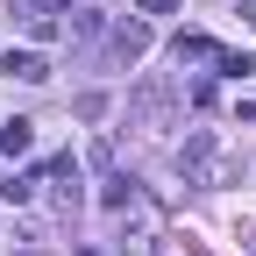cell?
<instances>
[{"label":"cell","mask_w":256,"mask_h":256,"mask_svg":"<svg viewBox=\"0 0 256 256\" xmlns=\"http://www.w3.org/2000/svg\"><path fill=\"white\" fill-rule=\"evenodd\" d=\"M214 72H220V78H249L256 57H249V50H214Z\"/></svg>","instance_id":"8992f818"},{"label":"cell","mask_w":256,"mask_h":256,"mask_svg":"<svg viewBox=\"0 0 256 256\" xmlns=\"http://www.w3.org/2000/svg\"><path fill=\"white\" fill-rule=\"evenodd\" d=\"M242 14H249V22H256V0H242Z\"/></svg>","instance_id":"8fae6325"},{"label":"cell","mask_w":256,"mask_h":256,"mask_svg":"<svg viewBox=\"0 0 256 256\" xmlns=\"http://www.w3.org/2000/svg\"><path fill=\"white\" fill-rule=\"evenodd\" d=\"M50 8H72V0H50Z\"/></svg>","instance_id":"7c38bea8"},{"label":"cell","mask_w":256,"mask_h":256,"mask_svg":"<svg viewBox=\"0 0 256 256\" xmlns=\"http://www.w3.org/2000/svg\"><path fill=\"white\" fill-rule=\"evenodd\" d=\"M100 200H107L114 214H128V206H136V178H121V171H114V178H107V192H100Z\"/></svg>","instance_id":"52a82bcc"},{"label":"cell","mask_w":256,"mask_h":256,"mask_svg":"<svg viewBox=\"0 0 256 256\" xmlns=\"http://www.w3.org/2000/svg\"><path fill=\"white\" fill-rule=\"evenodd\" d=\"M0 200H8V206H28V200H36V178H28V171H14L8 185H0Z\"/></svg>","instance_id":"ba28073f"},{"label":"cell","mask_w":256,"mask_h":256,"mask_svg":"<svg viewBox=\"0 0 256 256\" xmlns=\"http://www.w3.org/2000/svg\"><path fill=\"white\" fill-rule=\"evenodd\" d=\"M114 50H121L128 64H136V57L150 50V22H121V28H114Z\"/></svg>","instance_id":"3957f363"},{"label":"cell","mask_w":256,"mask_h":256,"mask_svg":"<svg viewBox=\"0 0 256 256\" xmlns=\"http://www.w3.org/2000/svg\"><path fill=\"white\" fill-rule=\"evenodd\" d=\"M142 14H178V0H142Z\"/></svg>","instance_id":"30bf717a"},{"label":"cell","mask_w":256,"mask_h":256,"mask_svg":"<svg viewBox=\"0 0 256 256\" xmlns=\"http://www.w3.org/2000/svg\"><path fill=\"white\" fill-rule=\"evenodd\" d=\"M28 142H36V128H28V121H0V156H22Z\"/></svg>","instance_id":"5b68a950"},{"label":"cell","mask_w":256,"mask_h":256,"mask_svg":"<svg viewBox=\"0 0 256 256\" xmlns=\"http://www.w3.org/2000/svg\"><path fill=\"white\" fill-rule=\"evenodd\" d=\"M178 171H185L192 185H235V164L220 156V136H214V128H192V136H185Z\"/></svg>","instance_id":"6da1fadb"},{"label":"cell","mask_w":256,"mask_h":256,"mask_svg":"<svg viewBox=\"0 0 256 256\" xmlns=\"http://www.w3.org/2000/svg\"><path fill=\"white\" fill-rule=\"evenodd\" d=\"M72 36H78V43L100 36V14H92V8H72Z\"/></svg>","instance_id":"9c48e42d"},{"label":"cell","mask_w":256,"mask_h":256,"mask_svg":"<svg viewBox=\"0 0 256 256\" xmlns=\"http://www.w3.org/2000/svg\"><path fill=\"white\" fill-rule=\"evenodd\" d=\"M171 57H178V64H214V36H178Z\"/></svg>","instance_id":"277c9868"},{"label":"cell","mask_w":256,"mask_h":256,"mask_svg":"<svg viewBox=\"0 0 256 256\" xmlns=\"http://www.w3.org/2000/svg\"><path fill=\"white\" fill-rule=\"evenodd\" d=\"M0 72L22 78V86H43V78H50V64H43L36 50H8V57H0Z\"/></svg>","instance_id":"7a4b0ae2"}]
</instances>
